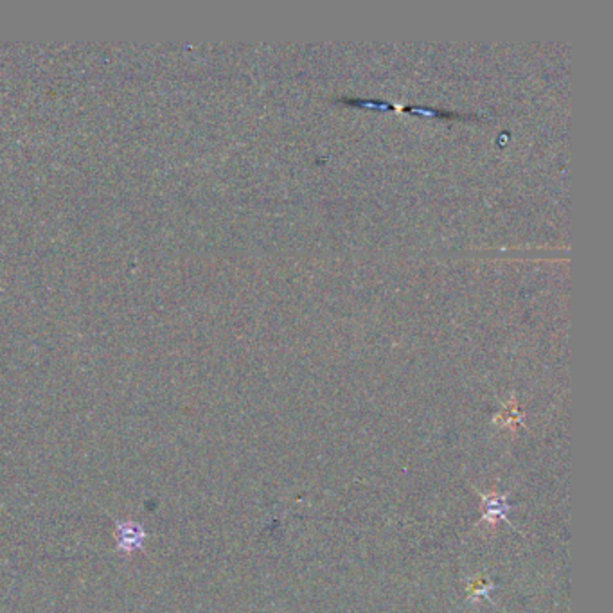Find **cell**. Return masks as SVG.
<instances>
[{
	"label": "cell",
	"mask_w": 613,
	"mask_h": 613,
	"mask_svg": "<svg viewBox=\"0 0 613 613\" xmlns=\"http://www.w3.org/2000/svg\"><path fill=\"white\" fill-rule=\"evenodd\" d=\"M508 509L509 506L506 502V497H502V494L491 493L485 494L484 499H482V518L487 524H497V521L503 520Z\"/></svg>",
	"instance_id": "1"
},
{
	"label": "cell",
	"mask_w": 613,
	"mask_h": 613,
	"mask_svg": "<svg viewBox=\"0 0 613 613\" xmlns=\"http://www.w3.org/2000/svg\"><path fill=\"white\" fill-rule=\"evenodd\" d=\"M117 545L121 551H135L142 545V530L137 524L119 525L117 530Z\"/></svg>",
	"instance_id": "2"
},
{
	"label": "cell",
	"mask_w": 613,
	"mask_h": 613,
	"mask_svg": "<svg viewBox=\"0 0 613 613\" xmlns=\"http://www.w3.org/2000/svg\"><path fill=\"white\" fill-rule=\"evenodd\" d=\"M491 590H493V585H490V582L482 578L473 579V581L469 582V588H468V592L473 596V599H478V597H487L490 596Z\"/></svg>",
	"instance_id": "3"
}]
</instances>
